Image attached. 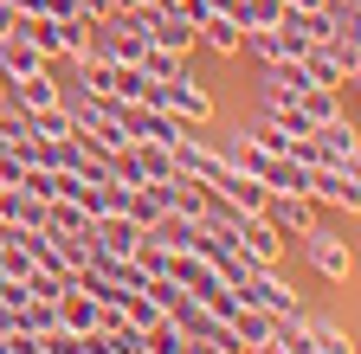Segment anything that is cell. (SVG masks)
Here are the masks:
<instances>
[{
    "instance_id": "obj_1",
    "label": "cell",
    "mask_w": 361,
    "mask_h": 354,
    "mask_svg": "<svg viewBox=\"0 0 361 354\" xmlns=\"http://www.w3.org/2000/svg\"><path fill=\"white\" fill-rule=\"evenodd\" d=\"M239 296H245L252 309H264L271 322H290V316H303V303H297V290L278 277V264H252V277L239 284Z\"/></svg>"
},
{
    "instance_id": "obj_2",
    "label": "cell",
    "mask_w": 361,
    "mask_h": 354,
    "mask_svg": "<svg viewBox=\"0 0 361 354\" xmlns=\"http://www.w3.org/2000/svg\"><path fill=\"white\" fill-rule=\"evenodd\" d=\"M110 167H116L123 187H155V181H168V174H174V155H168L161 142H123V148L110 155Z\"/></svg>"
},
{
    "instance_id": "obj_3",
    "label": "cell",
    "mask_w": 361,
    "mask_h": 354,
    "mask_svg": "<svg viewBox=\"0 0 361 354\" xmlns=\"http://www.w3.org/2000/svg\"><path fill=\"white\" fill-rule=\"evenodd\" d=\"M155 103H161L180 129H207V122H213V97H207V84H194L188 71L168 77V84H155Z\"/></svg>"
},
{
    "instance_id": "obj_4",
    "label": "cell",
    "mask_w": 361,
    "mask_h": 354,
    "mask_svg": "<svg viewBox=\"0 0 361 354\" xmlns=\"http://www.w3.org/2000/svg\"><path fill=\"white\" fill-rule=\"evenodd\" d=\"M310 200L355 219V206H361V167H310Z\"/></svg>"
},
{
    "instance_id": "obj_5",
    "label": "cell",
    "mask_w": 361,
    "mask_h": 354,
    "mask_svg": "<svg viewBox=\"0 0 361 354\" xmlns=\"http://www.w3.org/2000/svg\"><path fill=\"white\" fill-rule=\"evenodd\" d=\"M303 239V251H310V264L323 271L329 284H348V271H355V251H348V239L342 232H329V226H310V232H297Z\"/></svg>"
},
{
    "instance_id": "obj_6",
    "label": "cell",
    "mask_w": 361,
    "mask_h": 354,
    "mask_svg": "<svg viewBox=\"0 0 361 354\" xmlns=\"http://www.w3.org/2000/svg\"><path fill=\"white\" fill-rule=\"evenodd\" d=\"M207 194H213V200H219L226 213H258L271 187L258 181V174H245V167H226V174H219V181H213Z\"/></svg>"
},
{
    "instance_id": "obj_7",
    "label": "cell",
    "mask_w": 361,
    "mask_h": 354,
    "mask_svg": "<svg viewBox=\"0 0 361 354\" xmlns=\"http://www.w3.org/2000/svg\"><path fill=\"white\" fill-rule=\"evenodd\" d=\"M258 213H264L284 239H297V232H310V226H316V200H310V194H278V187H271Z\"/></svg>"
},
{
    "instance_id": "obj_8",
    "label": "cell",
    "mask_w": 361,
    "mask_h": 354,
    "mask_svg": "<svg viewBox=\"0 0 361 354\" xmlns=\"http://www.w3.org/2000/svg\"><path fill=\"white\" fill-rule=\"evenodd\" d=\"M104 316H110V309L90 296V290H78V284L59 296V322H65L71 335H97V329H104Z\"/></svg>"
},
{
    "instance_id": "obj_9",
    "label": "cell",
    "mask_w": 361,
    "mask_h": 354,
    "mask_svg": "<svg viewBox=\"0 0 361 354\" xmlns=\"http://www.w3.org/2000/svg\"><path fill=\"white\" fill-rule=\"evenodd\" d=\"M316 142L329 148V167H361V136H355V122H348V116L316 122Z\"/></svg>"
},
{
    "instance_id": "obj_10",
    "label": "cell",
    "mask_w": 361,
    "mask_h": 354,
    "mask_svg": "<svg viewBox=\"0 0 361 354\" xmlns=\"http://www.w3.org/2000/svg\"><path fill=\"white\" fill-rule=\"evenodd\" d=\"M45 65H52V58H45L32 39H20V32L0 39V77H7V84H20V77H32V71H45Z\"/></svg>"
},
{
    "instance_id": "obj_11",
    "label": "cell",
    "mask_w": 361,
    "mask_h": 354,
    "mask_svg": "<svg viewBox=\"0 0 361 354\" xmlns=\"http://www.w3.org/2000/svg\"><path fill=\"white\" fill-rule=\"evenodd\" d=\"M194 39H200L207 52H219V58H239V52H245V26L226 20V13H207V20L194 26Z\"/></svg>"
},
{
    "instance_id": "obj_12",
    "label": "cell",
    "mask_w": 361,
    "mask_h": 354,
    "mask_svg": "<svg viewBox=\"0 0 361 354\" xmlns=\"http://www.w3.org/2000/svg\"><path fill=\"white\" fill-rule=\"evenodd\" d=\"M297 65H303V77L316 84V91H348V71L336 65V52L323 46V39H316V46H310V52H303Z\"/></svg>"
},
{
    "instance_id": "obj_13",
    "label": "cell",
    "mask_w": 361,
    "mask_h": 354,
    "mask_svg": "<svg viewBox=\"0 0 361 354\" xmlns=\"http://www.w3.org/2000/svg\"><path fill=\"white\" fill-rule=\"evenodd\" d=\"M7 103H20L26 116H32V110H45V103H59V84H52V71H32V77L7 84Z\"/></svg>"
},
{
    "instance_id": "obj_14",
    "label": "cell",
    "mask_w": 361,
    "mask_h": 354,
    "mask_svg": "<svg viewBox=\"0 0 361 354\" xmlns=\"http://www.w3.org/2000/svg\"><path fill=\"white\" fill-rule=\"evenodd\" d=\"M26 129H32V136H45V142H71V136H78V122H71L65 97H59V103H45V110H32Z\"/></svg>"
},
{
    "instance_id": "obj_15",
    "label": "cell",
    "mask_w": 361,
    "mask_h": 354,
    "mask_svg": "<svg viewBox=\"0 0 361 354\" xmlns=\"http://www.w3.org/2000/svg\"><path fill=\"white\" fill-rule=\"evenodd\" d=\"M303 329H310V354H355V341H348L342 322H310L303 316Z\"/></svg>"
},
{
    "instance_id": "obj_16",
    "label": "cell",
    "mask_w": 361,
    "mask_h": 354,
    "mask_svg": "<svg viewBox=\"0 0 361 354\" xmlns=\"http://www.w3.org/2000/svg\"><path fill=\"white\" fill-rule=\"evenodd\" d=\"M245 136H252V142H258L264 155H290V136H303V129H290L284 116H271L264 129H245Z\"/></svg>"
},
{
    "instance_id": "obj_17",
    "label": "cell",
    "mask_w": 361,
    "mask_h": 354,
    "mask_svg": "<svg viewBox=\"0 0 361 354\" xmlns=\"http://www.w3.org/2000/svg\"><path fill=\"white\" fill-rule=\"evenodd\" d=\"M135 65H142L155 84H168V77H180V71H188V52H161V46H149V52L135 58Z\"/></svg>"
},
{
    "instance_id": "obj_18",
    "label": "cell",
    "mask_w": 361,
    "mask_h": 354,
    "mask_svg": "<svg viewBox=\"0 0 361 354\" xmlns=\"http://www.w3.org/2000/svg\"><path fill=\"white\" fill-rule=\"evenodd\" d=\"M323 46L336 52V65H342V71H348V84H355V77H361V32H329Z\"/></svg>"
},
{
    "instance_id": "obj_19",
    "label": "cell",
    "mask_w": 361,
    "mask_h": 354,
    "mask_svg": "<svg viewBox=\"0 0 361 354\" xmlns=\"http://www.w3.org/2000/svg\"><path fill=\"white\" fill-rule=\"evenodd\" d=\"M233 329H239V341H245V354L271 335V316H264V309H252V303H239V316H233Z\"/></svg>"
},
{
    "instance_id": "obj_20",
    "label": "cell",
    "mask_w": 361,
    "mask_h": 354,
    "mask_svg": "<svg viewBox=\"0 0 361 354\" xmlns=\"http://www.w3.org/2000/svg\"><path fill=\"white\" fill-rule=\"evenodd\" d=\"M264 84H271V91H303V65L297 58H264Z\"/></svg>"
},
{
    "instance_id": "obj_21",
    "label": "cell",
    "mask_w": 361,
    "mask_h": 354,
    "mask_svg": "<svg viewBox=\"0 0 361 354\" xmlns=\"http://www.w3.org/2000/svg\"><path fill=\"white\" fill-rule=\"evenodd\" d=\"M245 46H252L258 58H278V32H245Z\"/></svg>"
},
{
    "instance_id": "obj_22",
    "label": "cell",
    "mask_w": 361,
    "mask_h": 354,
    "mask_svg": "<svg viewBox=\"0 0 361 354\" xmlns=\"http://www.w3.org/2000/svg\"><path fill=\"white\" fill-rule=\"evenodd\" d=\"M13 26H20V7H13V0H0V39H7Z\"/></svg>"
},
{
    "instance_id": "obj_23",
    "label": "cell",
    "mask_w": 361,
    "mask_h": 354,
    "mask_svg": "<svg viewBox=\"0 0 361 354\" xmlns=\"http://www.w3.org/2000/svg\"><path fill=\"white\" fill-rule=\"evenodd\" d=\"M252 354H290V348H284V341H278V335H264V341H258V348H252Z\"/></svg>"
},
{
    "instance_id": "obj_24",
    "label": "cell",
    "mask_w": 361,
    "mask_h": 354,
    "mask_svg": "<svg viewBox=\"0 0 361 354\" xmlns=\"http://www.w3.org/2000/svg\"><path fill=\"white\" fill-rule=\"evenodd\" d=\"M13 322H20V309H7V303H0V335H7Z\"/></svg>"
}]
</instances>
